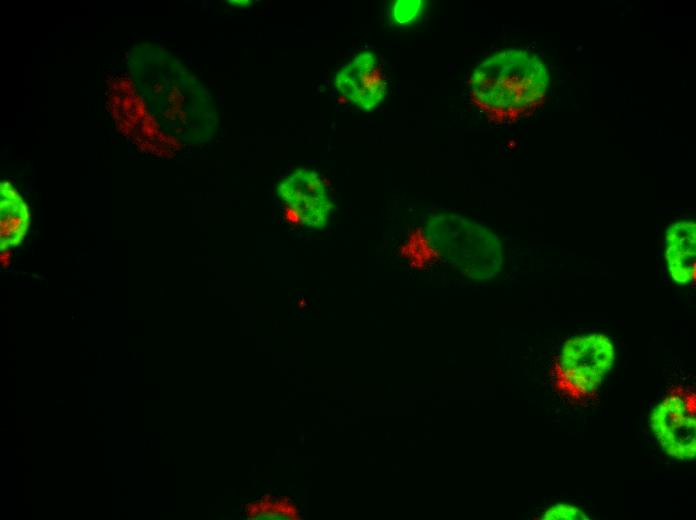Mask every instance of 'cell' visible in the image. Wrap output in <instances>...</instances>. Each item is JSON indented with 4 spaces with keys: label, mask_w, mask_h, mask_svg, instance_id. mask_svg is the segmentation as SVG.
<instances>
[{
    "label": "cell",
    "mask_w": 696,
    "mask_h": 520,
    "mask_svg": "<svg viewBox=\"0 0 696 520\" xmlns=\"http://www.w3.org/2000/svg\"><path fill=\"white\" fill-rule=\"evenodd\" d=\"M549 74L535 54L523 49L496 52L480 62L469 79L472 101L495 121L533 112L546 96Z\"/></svg>",
    "instance_id": "obj_1"
},
{
    "label": "cell",
    "mask_w": 696,
    "mask_h": 520,
    "mask_svg": "<svg viewBox=\"0 0 696 520\" xmlns=\"http://www.w3.org/2000/svg\"><path fill=\"white\" fill-rule=\"evenodd\" d=\"M425 238L438 255L467 277L488 280L501 269L498 237L463 216L447 212L430 216L425 223Z\"/></svg>",
    "instance_id": "obj_2"
},
{
    "label": "cell",
    "mask_w": 696,
    "mask_h": 520,
    "mask_svg": "<svg viewBox=\"0 0 696 520\" xmlns=\"http://www.w3.org/2000/svg\"><path fill=\"white\" fill-rule=\"evenodd\" d=\"M614 360L613 344L603 334L569 339L557 365L558 385L572 396H586L603 381Z\"/></svg>",
    "instance_id": "obj_3"
},
{
    "label": "cell",
    "mask_w": 696,
    "mask_h": 520,
    "mask_svg": "<svg viewBox=\"0 0 696 520\" xmlns=\"http://www.w3.org/2000/svg\"><path fill=\"white\" fill-rule=\"evenodd\" d=\"M650 427L667 454L680 460L696 455L695 414L680 395L665 398L653 410Z\"/></svg>",
    "instance_id": "obj_4"
},
{
    "label": "cell",
    "mask_w": 696,
    "mask_h": 520,
    "mask_svg": "<svg viewBox=\"0 0 696 520\" xmlns=\"http://www.w3.org/2000/svg\"><path fill=\"white\" fill-rule=\"evenodd\" d=\"M277 194L310 228L324 227L333 210V202L319 175L306 168L297 169L282 180Z\"/></svg>",
    "instance_id": "obj_5"
},
{
    "label": "cell",
    "mask_w": 696,
    "mask_h": 520,
    "mask_svg": "<svg viewBox=\"0 0 696 520\" xmlns=\"http://www.w3.org/2000/svg\"><path fill=\"white\" fill-rule=\"evenodd\" d=\"M334 85L338 92L360 109L371 110L386 93V82L378 59L371 51H363L336 73Z\"/></svg>",
    "instance_id": "obj_6"
},
{
    "label": "cell",
    "mask_w": 696,
    "mask_h": 520,
    "mask_svg": "<svg viewBox=\"0 0 696 520\" xmlns=\"http://www.w3.org/2000/svg\"><path fill=\"white\" fill-rule=\"evenodd\" d=\"M696 224L679 221L672 224L665 236V259L672 279L681 285L695 280Z\"/></svg>",
    "instance_id": "obj_7"
},
{
    "label": "cell",
    "mask_w": 696,
    "mask_h": 520,
    "mask_svg": "<svg viewBox=\"0 0 696 520\" xmlns=\"http://www.w3.org/2000/svg\"><path fill=\"white\" fill-rule=\"evenodd\" d=\"M28 226V210L8 183H1V251L17 246Z\"/></svg>",
    "instance_id": "obj_8"
},
{
    "label": "cell",
    "mask_w": 696,
    "mask_h": 520,
    "mask_svg": "<svg viewBox=\"0 0 696 520\" xmlns=\"http://www.w3.org/2000/svg\"><path fill=\"white\" fill-rule=\"evenodd\" d=\"M423 1H396L391 6L393 20L398 24H406L419 17L422 12Z\"/></svg>",
    "instance_id": "obj_9"
},
{
    "label": "cell",
    "mask_w": 696,
    "mask_h": 520,
    "mask_svg": "<svg viewBox=\"0 0 696 520\" xmlns=\"http://www.w3.org/2000/svg\"><path fill=\"white\" fill-rule=\"evenodd\" d=\"M543 520H587L586 514L570 504H556L545 511Z\"/></svg>",
    "instance_id": "obj_10"
}]
</instances>
